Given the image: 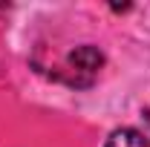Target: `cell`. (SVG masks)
<instances>
[{"label":"cell","instance_id":"6da1fadb","mask_svg":"<svg viewBox=\"0 0 150 147\" xmlns=\"http://www.w3.org/2000/svg\"><path fill=\"white\" fill-rule=\"evenodd\" d=\"M67 64H69V69L75 72L72 84L87 87V84L95 78V72L104 66V55H101V49H98V46L84 43V46H78V49H72V52L67 55Z\"/></svg>","mask_w":150,"mask_h":147},{"label":"cell","instance_id":"3957f363","mask_svg":"<svg viewBox=\"0 0 150 147\" xmlns=\"http://www.w3.org/2000/svg\"><path fill=\"white\" fill-rule=\"evenodd\" d=\"M144 121H147V127H150V110H147V112H144Z\"/></svg>","mask_w":150,"mask_h":147},{"label":"cell","instance_id":"7a4b0ae2","mask_svg":"<svg viewBox=\"0 0 150 147\" xmlns=\"http://www.w3.org/2000/svg\"><path fill=\"white\" fill-rule=\"evenodd\" d=\"M104 147H150V139H144V133H139L133 127H121L110 133Z\"/></svg>","mask_w":150,"mask_h":147}]
</instances>
